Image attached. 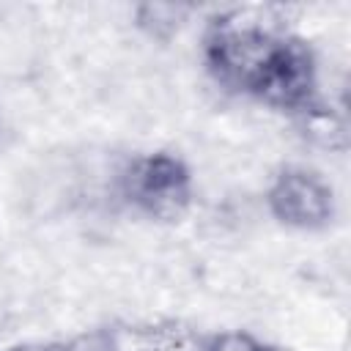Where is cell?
I'll use <instances>...</instances> for the list:
<instances>
[{"label":"cell","mask_w":351,"mask_h":351,"mask_svg":"<svg viewBox=\"0 0 351 351\" xmlns=\"http://www.w3.org/2000/svg\"><path fill=\"white\" fill-rule=\"evenodd\" d=\"M288 36L266 8H228L208 16L200 36V60L219 88L258 101Z\"/></svg>","instance_id":"6da1fadb"},{"label":"cell","mask_w":351,"mask_h":351,"mask_svg":"<svg viewBox=\"0 0 351 351\" xmlns=\"http://www.w3.org/2000/svg\"><path fill=\"white\" fill-rule=\"evenodd\" d=\"M118 200L151 222H178L195 203V173L173 151L126 159L115 176Z\"/></svg>","instance_id":"7a4b0ae2"},{"label":"cell","mask_w":351,"mask_h":351,"mask_svg":"<svg viewBox=\"0 0 351 351\" xmlns=\"http://www.w3.org/2000/svg\"><path fill=\"white\" fill-rule=\"evenodd\" d=\"M263 206L277 225L299 233L326 230L337 217V195L332 181L307 165L280 167L266 184Z\"/></svg>","instance_id":"3957f363"},{"label":"cell","mask_w":351,"mask_h":351,"mask_svg":"<svg viewBox=\"0 0 351 351\" xmlns=\"http://www.w3.org/2000/svg\"><path fill=\"white\" fill-rule=\"evenodd\" d=\"M192 14L195 8L181 3H140L132 8L134 27L154 41H170L173 36H178Z\"/></svg>","instance_id":"277c9868"},{"label":"cell","mask_w":351,"mask_h":351,"mask_svg":"<svg viewBox=\"0 0 351 351\" xmlns=\"http://www.w3.org/2000/svg\"><path fill=\"white\" fill-rule=\"evenodd\" d=\"M266 340L252 335L250 329H217L200 337L197 351H263Z\"/></svg>","instance_id":"5b68a950"},{"label":"cell","mask_w":351,"mask_h":351,"mask_svg":"<svg viewBox=\"0 0 351 351\" xmlns=\"http://www.w3.org/2000/svg\"><path fill=\"white\" fill-rule=\"evenodd\" d=\"M60 351H115L112 329L99 326V329H90V332H80L69 340H60Z\"/></svg>","instance_id":"8992f818"},{"label":"cell","mask_w":351,"mask_h":351,"mask_svg":"<svg viewBox=\"0 0 351 351\" xmlns=\"http://www.w3.org/2000/svg\"><path fill=\"white\" fill-rule=\"evenodd\" d=\"M3 351H60V340H27V343H14Z\"/></svg>","instance_id":"52a82bcc"},{"label":"cell","mask_w":351,"mask_h":351,"mask_svg":"<svg viewBox=\"0 0 351 351\" xmlns=\"http://www.w3.org/2000/svg\"><path fill=\"white\" fill-rule=\"evenodd\" d=\"M263 351H293V348H285V346H280V343H269L266 340V348Z\"/></svg>","instance_id":"ba28073f"}]
</instances>
